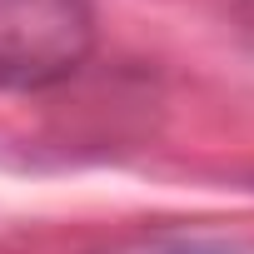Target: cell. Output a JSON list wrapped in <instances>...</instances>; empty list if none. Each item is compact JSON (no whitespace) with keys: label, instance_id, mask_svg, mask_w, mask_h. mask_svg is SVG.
I'll return each instance as SVG.
<instances>
[{"label":"cell","instance_id":"obj_2","mask_svg":"<svg viewBox=\"0 0 254 254\" xmlns=\"http://www.w3.org/2000/svg\"><path fill=\"white\" fill-rule=\"evenodd\" d=\"M105 254H249V249H239V244H214V239H175V234H165V239L115 244V249H105Z\"/></svg>","mask_w":254,"mask_h":254},{"label":"cell","instance_id":"obj_1","mask_svg":"<svg viewBox=\"0 0 254 254\" xmlns=\"http://www.w3.org/2000/svg\"><path fill=\"white\" fill-rule=\"evenodd\" d=\"M95 50L90 0H0V90H50Z\"/></svg>","mask_w":254,"mask_h":254}]
</instances>
